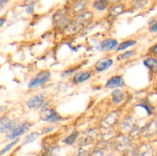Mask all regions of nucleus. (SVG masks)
<instances>
[{
    "label": "nucleus",
    "instance_id": "f257e3e1",
    "mask_svg": "<svg viewBox=\"0 0 157 156\" xmlns=\"http://www.w3.org/2000/svg\"><path fill=\"white\" fill-rule=\"evenodd\" d=\"M51 77V73L49 71H42L36 75L34 78L31 80L28 84L29 88H36L44 84L47 83Z\"/></svg>",
    "mask_w": 157,
    "mask_h": 156
},
{
    "label": "nucleus",
    "instance_id": "f03ea898",
    "mask_svg": "<svg viewBox=\"0 0 157 156\" xmlns=\"http://www.w3.org/2000/svg\"><path fill=\"white\" fill-rule=\"evenodd\" d=\"M40 117H41V120L50 122H57L62 119L61 115L58 114L54 110H51V109H43L41 114H40Z\"/></svg>",
    "mask_w": 157,
    "mask_h": 156
},
{
    "label": "nucleus",
    "instance_id": "7ed1b4c3",
    "mask_svg": "<svg viewBox=\"0 0 157 156\" xmlns=\"http://www.w3.org/2000/svg\"><path fill=\"white\" fill-rule=\"evenodd\" d=\"M19 125L16 121H12L8 116L0 117V132H10Z\"/></svg>",
    "mask_w": 157,
    "mask_h": 156
},
{
    "label": "nucleus",
    "instance_id": "20e7f679",
    "mask_svg": "<svg viewBox=\"0 0 157 156\" xmlns=\"http://www.w3.org/2000/svg\"><path fill=\"white\" fill-rule=\"evenodd\" d=\"M27 105L29 108L36 109V110L44 108V105H45V99H44V96L41 94L33 96V97L31 98L28 101Z\"/></svg>",
    "mask_w": 157,
    "mask_h": 156
},
{
    "label": "nucleus",
    "instance_id": "39448f33",
    "mask_svg": "<svg viewBox=\"0 0 157 156\" xmlns=\"http://www.w3.org/2000/svg\"><path fill=\"white\" fill-rule=\"evenodd\" d=\"M29 126H30V125L28 122H24V123L21 124V125H18L15 129H13L8 134V139L12 140V139H14L15 138L18 137V136H21V135L24 134L29 129Z\"/></svg>",
    "mask_w": 157,
    "mask_h": 156
},
{
    "label": "nucleus",
    "instance_id": "423d86ee",
    "mask_svg": "<svg viewBox=\"0 0 157 156\" xmlns=\"http://www.w3.org/2000/svg\"><path fill=\"white\" fill-rule=\"evenodd\" d=\"M113 64V61L111 59H101L97 62L96 65H95V69L98 70V72L104 71V70H107L110 68Z\"/></svg>",
    "mask_w": 157,
    "mask_h": 156
},
{
    "label": "nucleus",
    "instance_id": "0eeeda50",
    "mask_svg": "<svg viewBox=\"0 0 157 156\" xmlns=\"http://www.w3.org/2000/svg\"><path fill=\"white\" fill-rule=\"evenodd\" d=\"M118 42L116 39L109 38V39H106L104 41H102L101 44V48L104 50L110 51V50H112L114 48H116Z\"/></svg>",
    "mask_w": 157,
    "mask_h": 156
},
{
    "label": "nucleus",
    "instance_id": "6e6552de",
    "mask_svg": "<svg viewBox=\"0 0 157 156\" xmlns=\"http://www.w3.org/2000/svg\"><path fill=\"white\" fill-rule=\"evenodd\" d=\"M123 84H124V80H123L122 76H114L107 81L106 87H108V88L113 89L116 88V87H121V86H123Z\"/></svg>",
    "mask_w": 157,
    "mask_h": 156
},
{
    "label": "nucleus",
    "instance_id": "1a4fd4ad",
    "mask_svg": "<svg viewBox=\"0 0 157 156\" xmlns=\"http://www.w3.org/2000/svg\"><path fill=\"white\" fill-rule=\"evenodd\" d=\"M112 99H113V103L120 104L125 99L126 93L120 89H117L112 92Z\"/></svg>",
    "mask_w": 157,
    "mask_h": 156
},
{
    "label": "nucleus",
    "instance_id": "9d476101",
    "mask_svg": "<svg viewBox=\"0 0 157 156\" xmlns=\"http://www.w3.org/2000/svg\"><path fill=\"white\" fill-rule=\"evenodd\" d=\"M118 119H119V114L117 112H114V113L109 115L105 119H104V121L102 122V125L106 128L111 127L112 125H113L117 122Z\"/></svg>",
    "mask_w": 157,
    "mask_h": 156
},
{
    "label": "nucleus",
    "instance_id": "9b49d317",
    "mask_svg": "<svg viewBox=\"0 0 157 156\" xmlns=\"http://www.w3.org/2000/svg\"><path fill=\"white\" fill-rule=\"evenodd\" d=\"M90 77V73L88 71H82L78 73L74 77V82L75 84H80L87 80Z\"/></svg>",
    "mask_w": 157,
    "mask_h": 156
},
{
    "label": "nucleus",
    "instance_id": "f8f14e48",
    "mask_svg": "<svg viewBox=\"0 0 157 156\" xmlns=\"http://www.w3.org/2000/svg\"><path fill=\"white\" fill-rule=\"evenodd\" d=\"M87 6V0H80L78 2L75 3V6H73V10L74 13H80V12H83L84 9H86Z\"/></svg>",
    "mask_w": 157,
    "mask_h": 156
},
{
    "label": "nucleus",
    "instance_id": "ddd939ff",
    "mask_svg": "<svg viewBox=\"0 0 157 156\" xmlns=\"http://www.w3.org/2000/svg\"><path fill=\"white\" fill-rule=\"evenodd\" d=\"M93 17V13L90 12H86L84 13H81L77 18V22L79 23L80 24H82L83 23L88 21L89 20L91 19Z\"/></svg>",
    "mask_w": 157,
    "mask_h": 156
},
{
    "label": "nucleus",
    "instance_id": "4468645a",
    "mask_svg": "<svg viewBox=\"0 0 157 156\" xmlns=\"http://www.w3.org/2000/svg\"><path fill=\"white\" fill-rule=\"evenodd\" d=\"M109 2L107 0H98L94 2V8L98 11H104L107 9Z\"/></svg>",
    "mask_w": 157,
    "mask_h": 156
},
{
    "label": "nucleus",
    "instance_id": "2eb2a0df",
    "mask_svg": "<svg viewBox=\"0 0 157 156\" xmlns=\"http://www.w3.org/2000/svg\"><path fill=\"white\" fill-rule=\"evenodd\" d=\"M144 64L150 70H155L157 67V61L155 58H148L144 61Z\"/></svg>",
    "mask_w": 157,
    "mask_h": 156
},
{
    "label": "nucleus",
    "instance_id": "dca6fc26",
    "mask_svg": "<svg viewBox=\"0 0 157 156\" xmlns=\"http://www.w3.org/2000/svg\"><path fill=\"white\" fill-rule=\"evenodd\" d=\"M39 136V134L38 132H32L31 134L28 135L24 139V141H23V145H26V144L31 143V142H34V141L36 140L37 139Z\"/></svg>",
    "mask_w": 157,
    "mask_h": 156
},
{
    "label": "nucleus",
    "instance_id": "f3484780",
    "mask_svg": "<svg viewBox=\"0 0 157 156\" xmlns=\"http://www.w3.org/2000/svg\"><path fill=\"white\" fill-rule=\"evenodd\" d=\"M136 41H133V40L124 41V42H122L121 44H120L119 47H118V48H117V50L118 51H120V50H126V49L128 48V47L135 45V44H136Z\"/></svg>",
    "mask_w": 157,
    "mask_h": 156
},
{
    "label": "nucleus",
    "instance_id": "a211bd4d",
    "mask_svg": "<svg viewBox=\"0 0 157 156\" xmlns=\"http://www.w3.org/2000/svg\"><path fill=\"white\" fill-rule=\"evenodd\" d=\"M78 136V131H74L68 137L66 138L64 140V142L65 144H67V145H71L74 142H75L76 139Z\"/></svg>",
    "mask_w": 157,
    "mask_h": 156
},
{
    "label": "nucleus",
    "instance_id": "6ab92c4d",
    "mask_svg": "<svg viewBox=\"0 0 157 156\" xmlns=\"http://www.w3.org/2000/svg\"><path fill=\"white\" fill-rule=\"evenodd\" d=\"M124 10V6H123V5L116 6L111 9V11H110V15L113 17L117 16V15H119L121 12H123V11Z\"/></svg>",
    "mask_w": 157,
    "mask_h": 156
},
{
    "label": "nucleus",
    "instance_id": "aec40b11",
    "mask_svg": "<svg viewBox=\"0 0 157 156\" xmlns=\"http://www.w3.org/2000/svg\"><path fill=\"white\" fill-rule=\"evenodd\" d=\"M18 141H19V139H15V140L12 141V142H10V143H9V144H8V145H6V146L5 147V148H3L1 152H0V154H1V155H2V154H6V153H7L8 151H10V150L12 148V147L15 146V145H16L17 143H18Z\"/></svg>",
    "mask_w": 157,
    "mask_h": 156
},
{
    "label": "nucleus",
    "instance_id": "412c9836",
    "mask_svg": "<svg viewBox=\"0 0 157 156\" xmlns=\"http://www.w3.org/2000/svg\"><path fill=\"white\" fill-rule=\"evenodd\" d=\"M149 2V0H136L134 3L135 7L137 9H141L144 8V6H147Z\"/></svg>",
    "mask_w": 157,
    "mask_h": 156
},
{
    "label": "nucleus",
    "instance_id": "4be33fe9",
    "mask_svg": "<svg viewBox=\"0 0 157 156\" xmlns=\"http://www.w3.org/2000/svg\"><path fill=\"white\" fill-rule=\"evenodd\" d=\"M134 54H135V51H133V50H129V51H127L125 52V53L123 54L120 58H121L122 60H127L129 59V58H131L132 56H133Z\"/></svg>",
    "mask_w": 157,
    "mask_h": 156
},
{
    "label": "nucleus",
    "instance_id": "5701e85b",
    "mask_svg": "<svg viewBox=\"0 0 157 156\" xmlns=\"http://www.w3.org/2000/svg\"><path fill=\"white\" fill-rule=\"evenodd\" d=\"M34 11V2L30 3L28 6L27 9H26V12H27L28 14H32Z\"/></svg>",
    "mask_w": 157,
    "mask_h": 156
},
{
    "label": "nucleus",
    "instance_id": "b1692460",
    "mask_svg": "<svg viewBox=\"0 0 157 156\" xmlns=\"http://www.w3.org/2000/svg\"><path fill=\"white\" fill-rule=\"evenodd\" d=\"M138 106H143V107H144V108H145L146 110H147V113H148V114H150V113H152L151 107L149 106H147L146 103L145 104H144V103L140 104V105H138Z\"/></svg>",
    "mask_w": 157,
    "mask_h": 156
},
{
    "label": "nucleus",
    "instance_id": "393cba45",
    "mask_svg": "<svg viewBox=\"0 0 157 156\" xmlns=\"http://www.w3.org/2000/svg\"><path fill=\"white\" fill-rule=\"evenodd\" d=\"M54 129H55V126L46 127V128H44V129H43L42 132L44 133V134H46V133H48V132H50L53 131Z\"/></svg>",
    "mask_w": 157,
    "mask_h": 156
},
{
    "label": "nucleus",
    "instance_id": "a878e982",
    "mask_svg": "<svg viewBox=\"0 0 157 156\" xmlns=\"http://www.w3.org/2000/svg\"><path fill=\"white\" fill-rule=\"evenodd\" d=\"M150 31L153 32H156L157 31V26H156V23L155 22L154 24H153V26L151 27V28H150Z\"/></svg>",
    "mask_w": 157,
    "mask_h": 156
},
{
    "label": "nucleus",
    "instance_id": "bb28decb",
    "mask_svg": "<svg viewBox=\"0 0 157 156\" xmlns=\"http://www.w3.org/2000/svg\"><path fill=\"white\" fill-rule=\"evenodd\" d=\"M156 49H157V44H155V45L153 46V47H152L151 50H151L152 53H153V54H156V53H157V52H156Z\"/></svg>",
    "mask_w": 157,
    "mask_h": 156
},
{
    "label": "nucleus",
    "instance_id": "cd10ccee",
    "mask_svg": "<svg viewBox=\"0 0 157 156\" xmlns=\"http://www.w3.org/2000/svg\"><path fill=\"white\" fill-rule=\"evenodd\" d=\"M8 1H9V0H0V8L4 6L8 2Z\"/></svg>",
    "mask_w": 157,
    "mask_h": 156
},
{
    "label": "nucleus",
    "instance_id": "c85d7f7f",
    "mask_svg": "<svg viewBox=\"0 0 157 156\" xmlns=\"http://www.w3.org/2000/svg\"><path fill=\"white\" fill-rule=\"evenodd\" d=\"M6 109H7V106H0V114L3 113L5 110H6Z\"/></svg>",
    "mask_w": 157,
    "mask_h": 156
},
{
    "label": "nucleus",
    "instance_id": "c756f323",
    "mask_svg": "<svg viewBox=\"0 0 157 156\" xmlns=\"http://www.w3.org/2000/svg\"><path fill=\"white\" fill-rule=\"evenodd\" d=\"M6 22V18H0V28Z\"/></svg>",
    "mask_w": 157,
    "mask_h": 156
},
{
    "label": "nucleus",
    "instance_id": "7c9ffc66",
    "mask_svg": "<svg viewBox=\"0 0 157 156\" xmlns=\"http://www.w3.org/2000/svg\"><path fill=\"white\" fill-rule=\"evenodd\" d=\"M108 2H117L119 0H107Z\"/></svg>",
    "mask_w": 157,
    "mask_h": 156
}]
</instances>
